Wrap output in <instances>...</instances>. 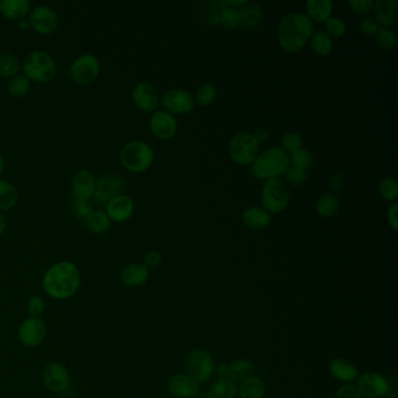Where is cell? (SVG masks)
<instances>
[{
	"label": "cell",
	"instance_id": "6da1fadb",
	"mask_svg": "<svg viewBox=\"0 0 398 398\" xmlns=\"http://www.w3.org/2000/svg\"><path fill=\"white\" fill-rule=\"evenodd\" d=\"M314 33V24L304 13H290L278 26V43L286 53H297L309 43Z\"/></svg>",
	"mask_w": 398,
	"mask_h": 398
},
{
	"label": "cell",
	"instance_id": "7a4b0ae2",
	"mask_svg": "<svg viewBox=\"0 0 398 398\" xmlns=\"http://www.w3.org/2000/svg\"><path fill=\"white\" fill-rule=\"evenodd\" d=\"M81 274L71 262H59L47 270L43 286L46 293L55 299L71 298L78 291Z\"/></svg>",
	"mask_w": 398,
	"mask_h": 398
},
{
	"label": "cell",
	"instance_id": "3957f363",
	"mask_svg": "<svg viewBox=\"0 0 398 398\" xmlns=\"http://www.w3.org/2000/svg\"><path fill=\"white\" fill-rule=\"evenodd\" d=\"M290 168V156L279 147H270L260 153L251 165L253 177L260 180L278 179Z\"/></svg>",
	"mask_w": 398,
	"mask_h": 398
},
{
	"label": "cell",
	"instance_id": "277c9868",
	"mask_svg": "<svg viewBox=\"0 0 398 398\" xmlns=\"http://www.w3.org/2000/svg\"><path fill=\"white\" fill-rule=\"evenodd\" d=\"M24 75L29 81L48 83L57 75V64L50 54L43 50H33L27 54L22 64Z\"/></svg>",
	"mask_w": 398,
	"mask_h": 398
},
{
	"label": "cell",
	"instance_id": "5b68a950",
	"mask_svg": "<svg viewBox=\"0 0 398 398\" xmlns=\"http://www.w3.org/2000/svg\"><path fill=\"white\" fill-rule=\"evenodd\" d=\"M121 164L132 173H142L152 166L154 152L147 142L132 140L119 153Z\"/></svg>",
	"mask_w": 398,
	"mask_h": 398
},
{
	"label": "cell",
	"instance_id": "8992f818",
	"mask_svg": "<svg viewBox=\"0 0 398 398\" xmlns=\"http://www.w3.org/2000/svg\"><path fill=\"white\" fill-rule=\"evenodd\" d=\"M260 145L253 133L237 132L233 135L229 142V156L235 164L239 166L253 165L260 154Z\"/></svg>",
	"mask_w": 398,
	"mask_h": 398
},
{
	"label": "cell",
	"instance_id": "52a82bcc",
	"mask_svg": "<svg viewBox=\"0 0 398 398\" xmlns=\"http://www.w3.org/2000/svg\"><path fill=\"white\" fill-rule=\"evenodd\" d=\"M185 374L192 377L196 383L203 384L210 380L215 371L214 360L209 353L203 349H193L184 360Z\"/></svg>",
	"mask_w": 398,
	"mask_h": 398
},
{
	"label": "cell",
	"instance_id": "ba28073f",
	"mask_svg": "<svg viewBox=\"0 0 398 398\" xmlns=\"http://www.w3.org/2000/svg\"><path fill=\"white\" fill-rule=\"evenodd\" d=\"M100 61L94 54L86 53L76 57L69 68L73 82L78 86H90L100 75Z\"/></svg>",
	"mask_w": 398,
	"mask_h": 398
},
{
	"label": "cell",
	"instance_id": "9c48e42d",
	"mask_svg": "<svg viewBox=\"0 0 398 398\" xmlns=\"http://www.w3.org/2000/svg\"><path fill=\"white\" fill-rule=\"evenodd\" d=\"M290 202V192L281 179L267 180L262 189V203L264 209L270 214L281 213Z\"/></svg>",
	"mask_w": 398,
	"mask_h": 398
},
{
	"label": "cell",
	"instance_id": "30bf717a",
	"mask_svg": "<svg viewBox=\"0 0 398 398\" xmlns=\"http://www.w3.org/2000/svg\"><path fill=\"white\" fill-rule=\"evenodd\" d=\"M29 25L34 32L41 36H48L59 27V15L53 8L46 5H39L29 12Z\"/></svg>",
	"mask_w": 398,
	"mask_h": 398
},
{
	"label": "cell",
	"instance_id": "8fae6325",
	"mask_svg": "<svg viewBox=\"0 0 398 398\" xmlns=\"http://www.w3.org/2000/svg\"><path fill=\"white\" fill-rule=\"evenodd\" d=\"M356 381V387L359 388L363 397L380 398L387 396L389 392V382L381 374L375 371L361 374Z\"/></svg>",
	"mask_w": 398,
	"mask_h": 398
},
{
	"label": "cell",
	"instance_id": "7c38bea8",
	"mask_svg": "<svg viewBox=\"0 0 398 398\" xmlns=\"http://www.w3.org/2000/svg\"><path fill=\"white\" fill-rule=\"evenodd\" d=\"M43 384L54 392H64L71 385V374L60 363H48L43 373Z\"/></svg>",
	"mask_w": 398,
	"mask_h": 398
},
{
	"label": "cell",
	"instance_id": "4fadbf2b",
	"mask_svg": "<svg viewBox=\"0 0 398 398\" xmlns=\"http://www.w3.org/2000/svg\"><path fill=\"white\" fill-rule=\"evenodd\" d=\"M161 104L170 114H189L196 105L192 94L185 89H171L164 94Z\"/></svg>",
	"mask_w": 398,
	"mask_h": 398
},
{
	"label": "cell",
	"instance_id": "5bb4252c",
	"mask_svg": "<svg viewBox=\"0 0 398 398\" xmlns=\"http://www.w3.org/2000/svg\"><path fill=\"white\" fill-rule=\"evenodd\" d=\"M125 189V182L117 175H103L96 180L94 200L100 205H107L115 196L123 194Z\"/></svg>",
	"mask_w": 398,
	"mask_h": 398
},
{
	"label": "cell",
	"instance_id": "9a60e30c",
	"mask_svg": "<svg viewBox=\"0 0 398 398\" xmlns=\"http://www.w3.org/2000/svg\"><path fill=\"white\" fill-rule=\"evenodd\" d=\"M46 324L38 316H29L19 327V339L27 347L39 346L46 338Z\"/></svg>",
	"mask_w": 398,
	"mask_h": 398
},
{
	"label": "cell",
	"instance_id": "2e32d148",
	"mask_svg": "<svg viewBox=\"0 0 398 398\" xmlns=\"http://www.w3.org/2000/svg\"><path fill=\"white\" fill-rule=\"evenodd\" d=\"M149 128L156 138L168 140L173 138L178 131V123L173 115L168 111H156L149 119Z\"/></svg>",
	"mask_w": 398,
	"mask_h": 398
},
{
	"label": "cell",
	"instance_id": "e0dca14e",
	"mask_svg": "<svg viewBox=\"0 0 398 398\" xmlns=\"http://www.w3.org/2000/svg\"><path fill=\"white\" fill-rule=\"evenodd\" d=\"M132 101L142 112H153L159 105V94L149 82H140L132 90Z\"/></svg>",
	"mask_w": 398,
	"mask_h": 398
},
{
	"label": "cell",
	"instance_id": "ac0fdd59",
	"mask_svg": "<svg viewBox=\"0 0 398 398\" xmlns=\"http://www.w3.org/2000/svg\"><path fill=\"white\" fill-rule=\"evenodd\" d=\"M96 179L88 170H80L75 173L71 182V191L74 199L89 201L95 193Z\"/></svg>",
	"mask_w": 398,
	"mask_h": 398
},
{
	"label": "cell",
	"instance_id": "d6986e66",
	"mask_svg": "<svg viewBox=\"0 0 398 398\" xmlns=\"http://www.w3.org/2000/svg\"><path fill=\"white\" fill-rule=\"evenodd\" d=\"M108 216L110 221L114 222H125L135 213V202L132 201L131 198L124 194L115 196L114 199H111L107 203V209H105Z\"/></svg>",
	"mask_w": 398,
	"mask_h": 398
},
{
	"label": "cell",
	"instance_id": "ffe728a7",
	"mask_svg": "<svg viewBox=\"0 0 398 398\" xmlns=\"http://www.w3.org/2000/svg\"><path fill=\"white\" fill-rule=\"evenodd\" d=\"M168 391L178 398H194L199 394V384L187 374H175L168 380Z\"/></svg>",
	"mask_w": 398,
	"mask_h": 398
},
{
	"label": "cell",
	"instance_id": "44dd1931",
	"mask_svg": "<svg viewBox=\"0 0 398 398\" xmlns=\"http://www.w3.org/2000/svg\"><path fill=\"white\" fill-rule=\"evenodd\" d=\"M373 10L375 12V19L378 22V25L389 27V26H394L397 24V0H377V1H374Z\"/></svg>",
	"mask_w": 398,
	"mask_h": 398
},
{
	"label": "cell",
	"instance_id": "7402d4cb",
	"mask_svg": "<svg viewBox=\"0 0 398 398\" xmlns=\"http://www.w3.org/2000/svg\"><path fill=\"white\" fill-rule=\"evenodd\" d=\"M31 12V3L29 0H1L0 15L12 22H20Z\"/></svg>",
	"mask_w": 398,
	"mask_h": 398
},
{
	"label": "cell",
	"instance_id": "603a6c76",
	"mask_svg": "<svg viewBox=\"0 0 398 398\" xmlns=\"http://www.w3.org/2000/svg\"><path fill=\"white\" fill-rule=\"evenodd\" d=\"M330 373L332 376L344 383H353L359 377V370L348 359H334L330 363Z\"/></svg>",
	"mask_w": 398,
	"mask_h": 398
},
{
	"label": "cell",
	"instance_id": "cb8c5ba5",
	"mask_svg": "<svg viewBox=\"0 0 398 398\" xmlns=\"http://www.w3.org/2000/svg\"><path fill=\"white\" fill-rule=\"evenodd\" d=\"M149 277V269L142 263L128 264L121 270V279L128 288H138L145 284Z\"/></svg>",
	"mask_w": 398,
	"mask_h": 398
},
{
	"label": "cell",
	"instance_id": "d4e9b609",
	"mask_svg": "<svg viewBox=\"0 0 398 398\" xmlns=\"http://www.w3.org/2000/svg\"><path fill=\"white\" fill-rule=\"evenodd\" d=\"M307 17L312 22H326L332 17L333 3L331 0H309L306 3Z\"/></svg>",
	"mask_w": 398,
	"mask_h": 398
},
{
	"label": "cell",
	"instance_id": "484cf974",
	"mask_svg": "<svg viewBox=\"0 0 398 398\" xmlns=\"http://www.w3.org/2000/svg\"><path fill=\"white\" fill-rule=\"evenodd\" d=\"M242 219L246 227L251 229H263L271 223L270 213L260 207H251L244 210Z\"/></svg>",
	"mask_w": 398,
	"mask_h": 398
},
{
	"label": "cell",
	"instance_id": "4316f807",
	"mask_svg": "<svg viewBox=\"0 0 398 398\" xmlns=\"http://www.w3.org/2000/svg\"><path fill=\"white\" fill-rule=\"evenodd\" d=\"M239 398H264L265 396V384L263 380L257 376H251L239 384L237 390Z\"/></svg>",
	"mask_w": 398,
	"mask_h": 398
},
{
	"label": "cell",
	"instance_id": "83f0119b",
	"mask_svg": "<svg viewBox=\"0 0 398 398\" xmlns=\"http://www.w3.org/2000/svg\"><path fill=\"white\" fill-rule=\"evenodd\" d=\"M253 364L250 360L238 359L229 364V375L228 380L233 381L235 383H241L243 381L253 376Z\"/></svg>",
	"mask_w": 398,
	"mask_h": 398
},
{
	"label": "cell",
	"instance_id": "f1b7e54d",
	"mask_svg": "<svg viewBox=\"0 0 398 398\" xmlns=\"http://www.w3.org/2000/svg\"><path fill=\"white\" fill-rule=\"evenodd\" d=\"M237 384L228 378H219L207 392L206 398H236Z\"/></svg>",
	"mask_w": 398,
	"mask_h": 398
},
{
	"label": "cell",
	"instance_id": "f546056e",
	"mask_svg": "<svg viewBox=\"0 0 398 398\" xmlns=\"http://www.w3.org/2000/svg\"><path fill=\"white\" fill-rule=\"evenodd\" d=\"M239 10V15H241V25L244 26L246 29H253L256 27L263 18V13L260 6L253 3H248L238 8Z\"/></svg>",
	"mask_w": 398,
	"mask_h": 398
},
{
	"label": "cell",
	"instance_id": "4dcf8cb0",
	"mask_svg": "<svg viewBox=\"0 0 398 398\" xmlns=\"http://www.w3.org/2000/svg\"><path fill=\"white\" fill-rule=\"evenodd\" d=\"M316 213L323 217H333L340 210V200L334 194H326L319 198L316 203Z\"/></svg>",
	"mask_w": 398,
	"mask_h": 398
},
{
	"label": "cell",
	"instance_id": "1f68e13d",
	"mask_svg": "<svg viewBox=\"0 0 398 398\" xmlns=\"http://www.w3.org/2000/svg\"><path fill=\"white\" fill-rule=\"evenodd\" d=\"M311 48L318 57H327L333 50V40L324 31H318L311 38Z\"/></svg>",
	"mask_w": 398,
	"mask_h": 398
},
{
	"label": "cell",
	"instance_id": "d6a6232c",
	"mask_svg": "<svg viewBox=\"0 0 398 398\" xmlns=\"http://www.w3.org/2000/svg\"><path fill=\"white\" fill-rule=\"evenodd\" d=\"M87 227L94 234L101 235L107 233L110 228L111 221L105 210H93L86 221Z\"/></svg>",
	"mask_w": 398,
	"mask_h": 398
},
{
	"label": "cell",
	"instance_id": "836d02e7",
	"mask_svg": "<svg viewBox=\"0 0 398 398\" xmlns=\"http://www.w3.org/2000/svg\"><path fill=\"white\" fill-rule=\"evenodd\" d=\"M18 202V192L11 182L0 180V212L13 208Z\"/></svg>",
	"mask_w": 398,
	"mask_h": 398
},
{
	"label": "cell",
	"instance_id": "e575fe53",
	"mask_svg": "<svg viewBox=\"0 0 398 398\" xmlns=\"http://www.w3.org/2000/svg\"><path fill=\"white\" fill-rule=\"evenodd\" d=\"M22 71V64L15 54H0V76L5 78H12L19 75Z\"/></svg>",
	"mask_w": 398,
	"mask_h": 398
},
{
	"label": "cell",
	"instance_id": "d590c367",
	"mask_svg": "<svg viewBox=\"0 0 398 398\" xmlns=\"http://www.w3.org/2000/svg\"><path fill=\"white\" fill-rule=\"evenodd\" d=\"M224 1H207L203 3L201 15L203 22L210 26H219L221 12L224 8Z\"/></svg>",
	"mask_w": 398,
	"mask_h": 398
},
{
	"label": "cell",
	"instance_id": "8d00e7d4",
	"mask_svg": "<svg viewBox=\"0 0 398 398\" xmlns=\"http://www.w3.org/2000/svg\"><path fill=\"white\" fill-rule=\"evenodd\" d=\"M239 25H241L239 10L224 5L223 10L221 12L220 19H219V26L227 31H231V29H237Z\"/></svg>",
	"mask_w": 398,
	"mask_h": 398
},
{
	"label": "cell",
	"instance_id": "74e56055",
	"mask_svg": "<svg viewBox=\"0 0 398 398\" xmlns=\"http://www.w3.org/2000/svg\"><path fill=\"white\" fill-rule=\"evenodd\" d=\"M31 89V81L26 78L25 75H17L15 78H10L8 83V91L11 96L24 97Z\"/></svg>",
	"mask_w": 398,
	"mask_h": 398
},
{
	"label": "cell",
	"instance_id": "f35d334b",
	"mask_svg": "<svg viewBox=\"0 0 398 398\" xmlns=\"http://www.w3.org/2000/svg\"><path fill=\"white\" fill-rule=\"evenodd\" d=\"M377 46L384 50H392L397 46V34L389 27H381L375 34Z\"/></svg>",
	"mask_w": 398,
	"mask_h": 398
},
{
	"label": "cell",
	"instance_id": "ab89813d",
	"mask_svg": "<svg viewBox=\"0 0 398 398\" xmlns=\"http://www.w3.org/2000/svg\"><path fill=\"white\" fill-rule=\"evenodd\" d=\"M378 192L381 196L387 201L391 202H396L398 198V182L395 178L387 177L381 180L380 185H378Z\"/></svg>",
	"mask_w": 398,
	"mask_h": 398
},
{
	"label": "cell",
	"instance_id": "60d3db41",
	"mask_svg": "<svg viewBox=\"0 0 398 398\" xmlns=\"http://www.w3.org/2000/svg\"><path fill=\"white\" fill-rule=\"evenodd\" d=\"M217 96V89L212 83H203L196 91V103L200 107H208Z\"/></svg>",
	"mask_w": 398,
	"mask_h": 398
},
{
	"label": "cell",
	"instance_id": "b9f144b4",
	"mask_svg": "<svg viewBox=\"0 0 398 398\" xmlns=\"http://www.w3.org/2000/svg\"><path fill=\"white\" fill-rule=\"evenodd\" d=\"M290 164L295 168H302L304 171L311 168L313 165L312 153L305 149H300L297 152L292 153L290 156Z\"/></svg>",
	"mask_w": 398,
	"mask_h": 398
},
{
	"label": "cell",
	"instance_id": "7bdbcfd3",
	"mask_svg": "<svg viewBox=\"0 0 398 398\" xmlns=\"http://www.w3.org/2000/svg\"><path fill=\"white\" fill-rule=\"evenodd\" d=\"M326 33L331 38H342L347 32L346 22L339 17H331L327 22H325Z\"/></svg>",
	"mask_w": 398,
	"mask_h": 398
},
{
	"label": "cell",
	"instance_id": "ee69618b",
	"mask_svg": "<svg viewBox=\"0 0 398 398\" xmlns=\"http://www.w3.org/2000/svg\"><path fill=\"white\" fill-rule=\"evenodd\" d=\"M283 151L286 153H295L302 149V139L297 132H288L281 138Z\"/></svg>",
	"mask_w": 398,
	"mask_h": 398
},
{
	"label": "cell",
	"instance_id": "f6af8a7d",
	"mask_svg": "<svg viewBox=\"0 0 398 398\" xmlns=\"http://www.w3.org/2000/svg\"><path fill=\"white\" fill-rule=\"evenodd\" d=\"M71 207H73L75 216L78 217V220L84 222V223H86L87 219L90 216V214L93 213V208L89 206L88 201L74 199L73 202H71Z\"/></svg>",
	"mask_w": 398,
	"mask_h": 398
},
{
	"label": "cell",
	"instance_id": "bcb514c9",
	"mask_svg": "<svg viewBox=\"0 0 398 398\" xmlns=\"http://www.w3.org/2000/svg\"><path fill=\"white\" fill-rule=\"evenodd\" d=\"M285 175H286V180H288V184L295 186V187L304 185L306 180H307V173H306V171H304L302 168H295V166L288 168Z\"/></svg>",
	"mask_w": 398,
	"mask_h": 398
},
{
	"label": "cell",
	"instance_id": "7dc6e473",
	"mask_svg": "<svg viewBox=\"0 0 398 398\" xmlns=\"http://www.w3.org/2000/svg\"><path fill=\"white\" fill-rule=\"evenodd\" d=\"M349 8L358 15H369L370 11H373V0H349Z\"/></svg>",
	"mask_w": 398,
	"mask_h": 398
},
{
	"label": "cell",
	"instance_id": "c3c4849f",
	"mask_svg": "<svg viewBox=\"0 0 398 398\" xmlns=\"http://www.w3.org/2000/svg\"><path fill=\"white\" fill-rule=\"evenodd\" d=\"M335 398H363V396L355 384L346 383L339 388Z\"/></svg>",
	"mask_w": 398,
	"mask_h": 398
},
{
	"label": "cell",
	"instance_id": "681fc988",
	"mask_svg": "<svg viewBox=\"0 0 398 398\" xmlns=\"http://www.w3.org/2000/svg\"><path fill=\"white\" fill-rule=\"evenodd\" d=\"M360 29H361L366 36H375L377 31L380 29V25H378V22H376V19L373 18V17H366V18H363L362 20H361Z\"/></svg>",
	"mask_w": 398,
	"mask_h": 398
},
{
	"label": "cell",
	"instance_id": "f907efd6",
	"mask_svg": "<svg viewBox=\"0 0 398 398\" xmlns=\"http://www.w3.org/2000/svg\"><path fill=\"white\" fill-rule=\"evenodd\" d=\"M27 309H29L31 316H38V318H40V316H41L43 311H45V302H43V299L36 295V297H32V298L29 299Z\"/></svg>",
	"mask_w": 398,
	"mask_h": 398
},
{
	"label": "cell",
	"instance_id": "816d5d0a",
	"mask_svg": "<svg viewBox=\"0 0 398 398\" xmlns=\"http://www.w3.org/2000/svg\"><path fill=\"white\" fill-rule=\"evenodd\" d=\"M161 262H163V255L159 251H156V250H151V251L146 253L145 257H144V263L142 264L147 269H151V267H159Z\"/></svg>",
	"mask_w": 398,
	"mask_h": 398
},
{
	"label": "cell",
	"instance_id": "f5cc1de1",
	"mask_svg": "<svg viewBox=\"0 0 398 398\" xmlns=\"http://www.w3.org/2000/svg\"><path fill=\"white\" fill-rule=\"evenodd\" d=\"M344 186H345V178H344V175H340V173H334V175H332L330 179H328V187H330L333 192L341 191V189H344Z\"/></svg>",
	"mask_w": 398,
	"mask_h": 398
},
{
	"label": "cell",
	"instance_id": "db71d44e",
	"mask_svg": "<svg viewBox=\"0 0 398 398\" xmlns=\"http://www.w3.org/2000/svg\"><path fill=\"white\" fill-rule=\"evenodd\" d=\"M397 212H398V202L392 203L390 207H389V209H388V222L390 224V227L392 228V230L397 231L398 230V217H397Z\"/></svg>",
	"mask_w": 398,
	"mask_h": 398
},
{
	"label": "cell",
	"instance_id": "11a10c76",
	"mask_svg": "<svg viewBox=\"0 0 398 398\" xmlns=\"http://www.w3.org/2000/svg\"><path fill=\"white\" fill-rule=\"evenodd\" d=\"M253 135L257 142L260 144V142H267L269 137H270V131L267 128H256V131Z\"/></svg>",
	"mask_w": 398,
	"mask_h": 398
},
{
	"label": "cell",
	"instance_id": "9f6ffc18",
	"mask_svg": "<svg viewBox=\"0 0 398 398\" xmlns=\"http://www.w3.org/2000/svg\"><path fill=\"white\" fill-rule=\"evenodd\" d=\"M215 371L220 378H228L229 375V364L227 363H221L219 366L215 367Z\"/></svg>",
	"mask_w": 398,
	"mask_h": 398
},
{
	"label": "cell",
	"instance_id": "6f0895ef",
	"mask_svg": "<svg viewBox=\"0 0 398 398\" xmlns=\"http://www.w3.org/2000/svg\"><path fill=\"white\" fill-rule=\"evenodd\" d=\"M246 0H227V1H224V4L235 8H239L246 4Z\"/></svg>",
	"mask_w": 398,
	"mask_h": 398
},
{
	"label": "cell",
	"instance_id": "680465c9",
	"mask_svg": "<svg viewBox=\"0 0 398 398\" xmlns=\"http://www.w3.org/2000/svg\"><path fill=\"white\" fill-rule=\"evenodd\" d=\"M6 226H8V221H6V217L0 213V236L4 234L5 229H6Z\"/></svg>",
	"mask_w": 398,
	"mask_h": 398
},
{
	"label": "cell",
	"instance_id": "91938a15",
	"mask_svg": "<svg viewBox=\"0 0 398 398\" xmlns=\"http://www.w3.org/2000/svg\"><path fill=\"white\" fill-rule=\"evenodd\" d=\"M19 29L22 31H27V29H31V25H29V19H22L20 22H18Z\"/></svg>",
	"mask_w": 398,
	"mask_h": 398
},
{
	"label": "cell",
	"instance_id": "94428289",
	"mask_svg": "<svg viewBox=\"0 0 398 398\" xmlns=\"http://www.w3.org/2000/svg\"><path fill=\"white\" fill-rule=\"evenodd\" d=\"M5 170V159L4 156L0 154V175H3Z\"/></svg>",
	"mask_w": 398,
	"mask_h": 398
},
{
	"label": "cell",
	"instance_id": "6125c7cd",
	"mask_svg": "<svg viewBox=\"0 0 398 398\" xmlns=\"http://www.w3.org/2000/svg\"><path fill=\"white\" fill-rule=\"evenodd\" d=\"M380 398H385V397H380Z\"/></svg>",
	"mask_w": 398,
	"mask_h": 398
}]
</instances>
